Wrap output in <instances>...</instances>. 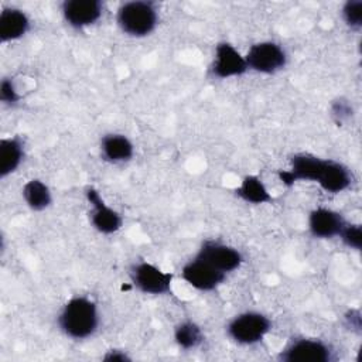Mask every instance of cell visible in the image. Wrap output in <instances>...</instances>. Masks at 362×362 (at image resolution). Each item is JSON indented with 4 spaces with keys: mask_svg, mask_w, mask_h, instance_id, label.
Instances as JSON below:
<instances>
[{
    "mask_svg": "<svg viewBox=\"0 0 362 362\" xmlns=\"http://www.w3.org/2000/svg\"><path fill=\"white\" fill-rule=\"evenodd\" d=\"M284 187L297 181L317 182L328 194H339L349 188L352 174L346 165L331 158H321L311 153H296L290 157V168L277 173Z\"/></svg>",
    "mask_w": 362,
    "mask_h": 362,
    "instance_id": "1",
    "label": "cell"
},
{
    "mask_svg": "<svg viewBox=\"0 0 362 362\" xmlns=\"http://www.w3.org/2000/svg\"><path fill=\"white\" fill-rule=\"evenodd\" d=\"M57 324L64 335L72 339H86L99 327L96 303L86 296L71 297L58 314Z\"/></svg>",
    "mask_w": 362,
    "mask_h": 362,
    "instance_id": "2",
    "label": "cell"
},
{
    "mask_svg": "<svg viewBox=\"0 0 362 362\" xmlns=\"http://www.w3.org/2000/svg\"><path fill=\"white\" fill-rule=\"evenodd\" d=\"M116 21L126 35L143 38L156 30L158 24V11L153 1H126L119 6Z\"/></svg>",
    "mask_w": 362,
    "mask_h": 362,
    "instance_id": "3",
    "label": "cell"
},
{
    "mask_svg": "<svg viewBox=\"0 0 362 362\" xmlns=\"http://www.w3.org/2000/svg\"><path fill=\"white\" fill-rule=\"evenodd\" d=\"M272 321L259 311H245L235 315L226 325L228 337L239 345H255L270 332Z\"/></svg>",
    "mask_w": 362,
    "mask_h": 362,
    "instance_id": "4",
    "label": "cell"
},
{
    "mask_svg": "<svg viewBox=\"0 0 362 362\" xmlns=\"http://www.w3.org/2000/svg\"><path fill=\"white\" fill-rule=\"evenodd\" d=\"M249 71L273 75L287 65L288 57L286 49L274 41H259L250 45L245 55Z\"/></svg>",
    "mask_w": 362,
    "mask_h": 362,
    "instance_id": "5",
    "label": "cell"
},
{
    "mask_svg": "<svg viewBox=\"0 0 362 362\" xmlns=\"http://www.w3.org/2000/svg\"><path fill=\"white\" fill-rule=\"evenodd\" d=\"M133 286L151 296H163L171 293V284L174 274L164 272L150 262H137L130 267L129 272Z\"/></svg>",
    "mask_w": 362,
    "mask_h": 362,
    "instance_id": "6",
    "label": "cell"
},
{
    "mask_svg": "<svg viewBox=\"0 0 362 362\" xmlns=\"http://www.w3.org/2000/svg\"><path fill=\"white\" fill-rule=\"evenodd\" d=\"M277 359L281 362H329L332 349L317 338H296L279 352Z\"/></svg>",
    "mask_w": 362,
    "mask_h": 362,
    "instance_id": "7",
    "label": "cell"
},
{
    "mask_svg": "<svg viewBox=\"0 0 362 362\" xmlns=\"http://www.w3.org/2000/svg\"><path fill=\"white\" fill-rule=\"evenodd\" d=\"M85 198L92 208L90 223L99 233L112 235L120 230L123 226V216L103 201L93 185L85 187Z\"/></svg>",
    "mask_w": 362,
    "mask_h": 362,
    "instance_id": "8",
    "label": "cell"
},
{
    "mask_svg": "<svg viewBox=\"0 0 362 362\" xmlns=\"http://www.w3.org/2000/svg\"><path fill=\"white\" fill-rule=\"evenodd\" d=\"M195 256L225 274L238 270L243 263V255L236 247L214 239L204 240Z\"/></svg>",
    "mask_w": 362,
    "mask_h": 362,
    "instance_id": "9",
    "label": "cell"
},
{
    "mask_svg": "<svg viewBox=\"0 0 362 362\" xmlns=\"http://www.w3.org/2000/svg\"><path fill=\"white\" fill-rule=\"evenodd\" d=\"M226 276L228 274L215 269L214 266L197 256L187 262L181 269L182 280L199 291L216 290L225 283Z\"/></svg>",
    "mask_w": 362,
    "mask_h": 362,
    "instance_id": "10",
    "label": "cell"
},
{
    "mask_svg": "<svg viewBox=\"0 0 362 362\" xmlns=\"http://www.w3.org/2000/svg\"><path fill=\"white\" fill-rule=\"evenodd\" d=\"M64 21L74 30L93 25L103 16V3L99 0H65L61 3Z\"/></svg>",
    "mask_w": 362,
    "mask_h": 362,
    "instance_id": "11",
    "label": "cell"
},
{
    "mask_svg": "<svg viewBox=\"0 0 362 362\" xmlns=\"http://www.w3.org/2000/svg\"><path fill=\"white\" fill-rule=\"evenodd\" d=\"M249 71L245 55H242L230 42L221 41L215 47L211 72L214 76L228 79L242 76Z\"/></svg>",
    "mask_w": 362,
    "mask_h": 362,
    "instance_id": "12",
    "label": "cell"
},
{
    "mask_svg": "<svg viewBox=\"0 0 362 362\" xmlns=\"http://www.w3.org/2000/svg\"><path fill=\"white\" fill-rule=\"evenodd\" d=\"M346 221L342 214L329 208H315L308 215V230L314 238L332 239L339 236Z\"/></svg>",
    "mask_w": 362,
    "mask_h": 362,
    "instance_id": "13",
    "label": "cell"
},
{
    "mask_svg": "<svg viewBox=\"0 0 362 362\" xmlns=\"http://www.w3.org/2000/svg\"><path fill=\"white\" fill-rule=\"evenodd\" d=\"M31 28L28 14L18 7H3L0 11V42L18 41Z\"/></svg>",
    "mask_w": 362,
    "mask_h": 362,
    "instance_id": "14",
    "label": "cell"
},
{
    "mask_svg": "<svg viewBox=\"0 0 362 362\" xmlns=\"http://www.w3.org/2000/svg\"><path fill=\"white\" fill-rule=\"evenodd\" d=\"M100 154L112 164L127 163L134 156V144L124 134L107 133L100 139Z\"/></svg>",
    "mask_w": 362,
    "mask_h": 362,
    "instance_id": "15",
    "label": "cell"
},
{
    "mask_svg": "<svg viewBox=\"0 0 362 362\" xmlns=\"http://www.w3.org/2000/svg\"><path fill=\"white\" fill-rule=\"evenodd\" d=\"M24 154V140L20 136L3 137L0 140V180L7 178L18 170Z\"/></svg>",
    "mask_w": 362,
    "mask_h": 362,
    "instance_id": "16",
    "label": "cell"
},
{
    "mask_svg": "<svg viewBox=\"0 0 362 362\" xmlns=\"http://www.w3.org/2000/svg\"><path fill=\"white\" fill-rule=\"evenodd\" d=\"M21 195L25 205L34 212H41L52 204V192L40 178L28 180L21 188Z\"/></svg>",
    "mask_w": 362,
    "mask_h": 362,
    "instance_id": "17",
    "label": "cell"
},
{
    "mask_svg": "<svg viewBox=\"0 0 362 362\" xmlns=\"http://www.w3.org/2000/svg\"><path fill=\"white\" fill-rule=\"evenodd\" d=\"M235 192L242 201L252 205H262L273 201V197L269 192L264 182L262 181V178L255 174L245 175L239 187L235 189Z\"/></svg>",
    "mask_w": 362,
    "mask_h": 362,
    "instance_id": "18",
    "label": "cell"
},
{
    "mask_svg": "<svg viewBox=\"0 0 362 362\" xmlns=\"http://www.w3.org/2000/svg\"><path fill=\"white\" fill-rule=\"evenodd\" d=\"M204 339L205 337L202 328L191 320H185L174 328V341L184 351L198 348Z\"/></svg>",
    "mask_w": 362,
    "mask_h": 362,
    "instance_id": "19",
    "label": "cell"
},
{
    "mask_svg": "<svg viewBox=\"0 0 362 362\" xmlns=\"http://www.w3.org/2000/svg\"><path fill=\"white\" fill-rule=\"evenodd\" d=\"M345 24L351 30H359L362 27V1L361 0H348L344 3L341 10Z\"/></svg>",
    "mask_w": 362,
    "mask_h": 362,
    "instance_id": "20",
    "label": "cell"
},
{
    "mask_svg": "<svg viewBox=\"0 0 362 362\" xmlns=\"http://www.w3.org/2000/svg\"><path fill=\"white\" fill-rule=\"evenodd\" d=\"M339 238L345 246L354 250L362 249V228L358 223H345L339 233Z\"/></svg>",
    "mask_w": 362,
    "mask_h": 362,
    "instance_id": "21",
    "label": "cell"
},
{
    "mask_svg": "<svg viewBox=\"0 0 362 362\" xmlns=\"http://www.w3.org/2000/svg\"><path fill=\"white\" fill-rule=\"evenodd\" d=\"M21 99L14 81L11 78H3L0 82V100L6 106H16Z\"/></svg>",
    "mask_w": 362,
    "mask_h": 362,
    "instance_id": "22",
    "label": "cell"
},
{
    "mask_svg": "<svg viewBox=\"0 0 362 362\" xmlns=\"http://www.w3.org/2000/svg\"><path fill=\"white\" fill-rule=\"evenodd\" d=\"M331 115L335 117L337 122L341 123V122H344L345 119L351 117V115H352V106H351L348 102L342 100V99L335 100V102H332V105H331Z\"/></svg>",
    "mask_w": 362,
    "mask_h": 362,
    "instance_id": "23",
    "label": "cell"
},
{
    "mask_svg": "<svg viewBox=\"0 0 362 362\" xmlns=\"http://www.w3.org/2000/svg\"><path fill=\"white\" fill-rule=\"evenodd\" d=\"M102 361H105V362H129V361H132V358L123 349H109L102 356Z\"/></svg>",
    "mask_w": 362,
    "mask_h": 362,
    "instance_id": "24",
    "label": "cell"
}]
</instances>
